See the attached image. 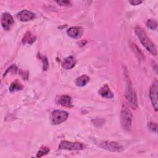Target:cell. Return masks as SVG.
<instances>
[{
	"label": "cell",
	"instance_id": "cell-19",
	"mask_svg": "<svg viewBox=\"0 0 158 158\" xmlns=\"http://www.w3.org/2000/svg\"><path fill=\"white\" fill-rule=\"evenodd\" d=\"M148 128L153 132L157 133V124L155 123H152V122H149L148 124Z\"/></svg>",
	"mask_w": 158,
	"mask_h": 158
},
{
	"label": "cell",
	"instance_id": "cell-11",
	"mask_svg": "<svg viewBox=\"0 0 158 158\" xmlns=\"http://www.w3.org/2000/svg\"><path fill=\"white\" fill-rule=\"evenodd\" d=\"M99 94L103 98L107 99H112L114 98V94L107 85L102 86L99 90Z\"/></svg>",
	"mask_w": 158,
	"mask_h": 158
},
{
	"label": "cell",
	"instance_id": "cell-21",
	"mask_svg": "<svg viewBox=\"0 0 158 158\" xmlns=\"http://www.w3.org/2000/svg\"><path fill=\"white\" fill-rule=\"evenodd\" d=\"M129 2L132 4V5H139V4L142 3L143 1H140V0H130L129 1Z\"/></svg>",
	"mask_w": 158,
	"mask_h": 158
},
{
	"label": "cell",
	"instance_id": "cell-15",
	"mask_svg": "<svg viewBox=\"0 0 158 158\" xmlns=\"http://www.w3.org/2000/svg\"><path fill=\"white\" fill-rule=\"evenodd\" d=\"M35 41V37L33 36L31 33L27 32L23 38L22 42L23 43H28V44H31Z\"/></svg>",
	"mask_w": 158,
	"mask_h": 158
},
{
	"label": "cell",
	"instance_id": "cell-3",
	"mask_svg": "<svg viewBox=\"0 0 158 158\" xmlns=\"http://www.w3.org/2000/svg\"><path fill=\"white\" fill-rule=\"evenodd\" d=\"M125 97L128 101V104L133 109H136L138 107L137 98L136 94L130 84H127L126 92H125Z\"/></svg>",
	"mask_w": 158,
	"mask_h": 158
},
{
	"label": "cell",
	"instance_id": "cell-4",
	"mask_svg": "<svg viewBox=\"0 0 158 158\" xmlns=\"http://www.w3.org/2000/svg\"><path fill=\"white\" fill-rule=\"evenodd\" d=\"M68 113L64 110H55L51 113V118L52 124L58 125L67 120Z\"/></svg>",
	"mask_w": 158,
	"mask_h": 158
},
{
	"label": "cell",
	"instance_id": "cell-13",
	"mask_svg": "<svg viewBox=\"0 0 158 158\" xmlns=\"http://www.w3.org/2000/svg\"><path fill=\"white\" fill-rule=\"evenodd\" d=\"M59 104L64 107H71L72 106L71 98L67 95L61 96L59 99Z\"/></svg>",
	"mask_w": 158,
	"mask_h": 158
},
{
	"label": "cell",
	"instance_id": "cell-14",
	"mask_svg": "<svg viewBox=\"0 0 158 158\" xmlns=\"http://www.w3.org/2000/svg\"><path fill=\"white\" fill-rule=\"evenodd\" d=\"M89 78L87 75H81L79 77H78L75 80V84L78 86H85L87 83L89 81Z\"/></svg>",
	"mask_w": 158,
	"mask_h": 158
},
{
	"label": "cell",
	"instance_id": "cell-8",
	"mask_svg": "<svg viewBox=\"0 0 158 158\" xmlns=\"http://www.w3.org/2000/svg\"><path fill=\"white\" fill-rule=\"evenodd\" d=\"M1 22L2 28L6 30H8L10 28L12 24L14 23V19L10 14L5 12L3 13L1 15Z\"/></svg>",
	"mask_w": 158,
	"mask_h": 158
},
{
	"label": "cell",
	"instance_id": "cell-20",
	"mask_svg": "<svg viewBox=\"0 0 158 158\" xmlns=\"http://www.w3.org/2000/svg\"><path fill=\"white\" fill-rule=\"evenodd\" d=\"M56 2L62 6H68L70 4V2L69 1H57Z\"/></svg>",
	"mask_w": 158,
	"mask_h": 158
},
{
	"label": "cell",
	"instance_id": "cell-16",
	"mask_svg": "<svg viewBox=\"0 0 158 158\" xmlns=\"http://www.w3.org/2000/svg\"><path fill=\"white\" fill-rule=\"evenodd\" d=\"M22 88H23V86L20 83L15 81L11 84L10 86L9 87V91H10V92L12 93L14 91H20V90L22 89Z\"/></svg>",
	"mask_w": 158,
	"mask_h": 158
},
{
	"label": "cell",
	"instance_id": "cell-5",
	"mask_svg": "<svg viewBox=\"0 0 158 158\" xmlns=\"http://www.w3.org/2000/svg\"><path fill=\"white\" fill-rule=\"evenodd\" d=\"M85 146L81 143H73L67 141H62L60 142L59 149H65V150H81L83 149Z\"/></svg>",
	"mask_w": 158,
	"mask_h": 158
},
{
	"label": "cell",
	"instance_id": "cell-6",
	"mask_svg": "<svg viewBox=\"0 0 158 158\" xmlns=\"http://www.w3.org/2000/svg\"><path fill=\"white\" fill-rule=\"evenodd\" d=\"M99 146L102 149L111 152H120L123 149V148L115 141H102L100 143Z\"/></svg>",
	"mask_w": 158,
	"mask_h": 158
},
{
	"label": "cell",
	"instance_id": "cell-17",
	"mask_svg": "<svg viewBox=\"0 0 158 158\" xmlns=\"http://www.w3.org/2000/svg\"><path fill=\"white\" fill-rule=\"evenodd\" d=\"M146 25L149 28H150L151 30H154L157 27V22L156 20L149 19L146 22Z\"/></svg>",
	"mask_w": 158,
	"mask_h": 158
},
{
	"label": "cell",
	"instance_id": "cell-12",
	"mask_svg": "<svg viewBox=\"0 0 158 158\" xmlns=\"http://www.w3.org/2000/svg\"><path fill=\"white\" fill-rule=\"evenodd\" d=\"M75 63L76 62L75 58L73 56H69L64 59L62 63V66L64 69L69 70L72 69L75 66Z\"/></svg>",
	"mask_w": 158,
	"mask_h": 158
},
{
	"label": "cell",
	"instance_id": "cell-18",
	"mask_svg": "<svg viewBox=\"0 0 158 158\" xmlns=\"http://www.w3.org/2000/svg\"><path fill=\"white\" fill-rule=\"evenodd\" d=\"M49 151V149L48 148H41L37 153V155H36V157H41L45 154H46L47 153H48Z\"/></svg>",
	"mask_w": 158,
	"mask_h": 158
},
{
	"label": "cell",
	"instance_id": "cell-7",
	"mask_svg": "<svg viewBox=\"0 0 158 158\" xmlns=\"http://www.w3.org/2000/svg\"><path fill=\"white\" fill-rule=\"evenodd\" d=\"M157 80H155L153 83L152 84L150 89H149V97L151 101V102L152 104V106L155 109L156 111L157 110V105H158V101H157Z\"/></svg>",
	"mask_w": 158,
	"mask_h": 158
},
{
	"label": "cell",
	"instance_id": "cell-10",
	"mask_svg": "<svg viewBox=\"0 0 158 158\" xmlns=\"http://www.w3.org/2000/svg\"><path fill=\"white\" fill-rule=\"evenodd\" d=\"M67 33L69 36L72 38H80L83 33V29L79 27H72L69 28Z\"/></svg>",
	"mask_w": 158,
	"mask_h": 158
},
{
	"label": "cell",
	"instance_id": "cell-9",
	"mask_svg": "<svg viewBox=\"0 0 158 158\" xmlns=\"http://www.w3.org/2000/svg\"><path fill=\"white\" fill-rule=\"evenodd\" d=\"M35 15L28 10H22L17 14V18L22 22H27L35 18Z\"/></svg>",
	"mask_w": 158,
	"mask_h": 158
},
{
	"label": "cell",
	"instance_id": "cell-1",
	"mask_svg": "<svg viewBox=\"0 0 158 158\" xmlns=\"http://www.w3.org/2000/svg\"><path fill=\"white\" fill-rule=\"evenodd\" d=\"M135 33L139 38L141 44L144 46V48L152 54H157V49L153 43L149 40L147 36L145 31L139 27H136L135 28Z\"/></svg>",
	"mask_w": 158,
	"mask_h": 158
},
{
	"label": "cell",
	"instance_id": "cell-2",
	"mask_svg": "<svg viewBox=\"0 0 158 158\" xmlns=\"http://www.w3.org/2000/svg\"><path fill=\"white\" fill-rule=\"evenodd\" d=\"M120 120L122 126L125 130L129 131L131 130L132 123V114L130 109H129L128 104L126 102H124L122 104Z\"/></svg>",
	"mask_w": 158,
	"mask_h": 158
}]
</instances>
